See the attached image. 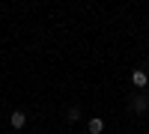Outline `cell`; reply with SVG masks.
Here are the masks:
<instances>
[{
  "label": "cell",
  "instance_id": "cell-1",
  "mask_svg": "<svg viewBox=\"0 0 149 134\" xmlns=\"http://www.w3.org/2000/svg\"><path fill=\"white\" fill-rule=\"evenodd\" d=\"M128 104H131V110L137 116H146L149 113V90H134L131 99H128Z\"/></svg>",
  "mask_w": 149,
  "mask_h": 134
},
{
  "label": "cell",
  "instance_id": "cell-2",
  "mask_svg": "<svg viewBox=\"0 0 149 134\" xmlns=\"http://www.w3.org/2000/svg\"><path fill=\"white\" fill-rule=\"evenodd\" d=\"M128 81L134 90H149V72L146 69H131L128 72Z\"/></svg>",
  "mask_w": 149,
  "mask_h": 134
},
{
  "label": "cell",
  "instance_id": "cell-3",
  "mask_svg": "<svg viewBox=\"0 0 149 134\" xmlns=\"http://www.w3.org/2000/svg\"><path fill=\"white\" fill-rule=\"evenodd\" d=\"M27 122H30V116H27V110H21V107H15V110L9 113V125L15 128V131L27 128Z\"/></svg>",
  "mask_w": 149,
  "mask_h": 134
},
{
  "label": "cell",
  "instance_id": "cell-4",
  "mask_svg": "<svg viewBox=\"0 0 149 134\" xmlns=\"http://www.w3.org/2000/svg\"><path fill=\"white\" fill-rule=\"evenodd\" d=\"M104 128H107V122L102 116H90L86 119V134H104Z\"/></svg>",
  "mask_w": 149,
  "mask_h": 134
},
{
  "label": "cell",
  "instance_id": "cell-5",
  "mask_svg": "<svg viewBox=\"0 0 149 134\" xmlns=\"http://www.w3.org/2000/svg\"><path fill=\"white\" fill-rule=\"evenodd\" d=\"M81 119H84L81 116V104H69L66 107V125H78Z\"/></svg>",
  "mask_w": 149,
  "mask_h": 134
}]
</instances>
